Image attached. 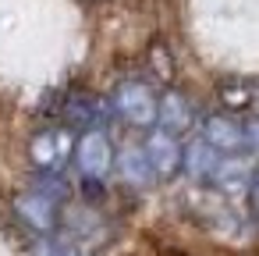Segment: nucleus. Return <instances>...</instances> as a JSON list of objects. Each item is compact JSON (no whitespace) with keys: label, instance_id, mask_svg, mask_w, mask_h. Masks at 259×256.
<instances>
[{"label":"nucleus","instance_id":"f257e3e1","mask_svg":"<svg viewBox=\"0 0 259 256\" xmlns=\"http://www.w3.org/2000/svg\"><path fill=\"white\" fill-rule=\"evenodd\" d=\"M75 160H78V171H82L85 178H93V181L107 178V171L114 167V150H110V139H107L100 128L85 132V135L75 142Z\"/></svg>","mask_w":259,"mask_h":256},{"label":"nucleus","instance_id":"f03ea898","mask_svg":"<svg viewBox=\"0 0 259 256\" xmlns=\"http://www.w3.org/2000/svg\"><path fill=\"white\" fill-rule=\"evenodd\" d=\"M114 111L128 125H153L156 121V96L142 82H121L114 93Z\"/></svg>","mask_w":259,"mask_h":256},{"label":"nucleus","instance_id":"7ed1b4c3","mask_svg":"<svg viewBox=\"0 0 259 256\" xmlns=\"http://www.w3.org/2000/svg\"><path fill=\"white\" fill-rule=\"evenodd\" d=\"M15 210H18V217H22L32 231H39V235H50V231L57 228V199H50V196L39 192V189L22 192V196L15 199Z\"/></svg>","mask_w":259,"mask_h":256},{"label":"nucleus","instance_id":"20e7f679","mask_svg":"<svg viewBox=\"0 0 259 256\" xmlns=\"http://www.w3.org/2000/svg\"><path fill=\"white\" fill-rule=\"evenodd\" d=\"M146 157H149V167H153V174L156 178H174L178 171H181V142H178V135H170V132H163V128H156L149 139H146Z\"/></svg>","mask_w":259,"mask_h":256},{"label":"nucleus","instance_id":"39448f33","mask_svg":"<svg viewBox=\"0 0 259 256\" xmlns=\"http://www.w3.org/2000/svg\"><path fill=\"white\" fill-rule=\"evenodd\" d=\"M68 153H71V139H68V132H57V128L54 132H39L29 142V157L43 171H57L68 160Z\"/></svg>","mask_w":259,"mask_h":256},{"label":"nucleus","instance_id":"423d86ee","mask_svg":"<svg viewBox=\"0 0 259 256\" xmlns=\"http://www.w3.org/2000/svg\"><path fill=\"white\" fill-rule=\"evenodd\" d=\"M202 139L217 150V153H238L245 146V135H241V121L227 118V114H213L206 118L202 125Z\"/></svg>","mask_w":259,"mask_h":256},{"label":"nucleus","instance_id":"0eeeda50","mask_svg":"<svg viewBox=\"0 0 259 256\" xmlns=\"http://www.w3.org/2000/svg\"><path fill=\"white\" fill-rule=\"evenodd\" d=\"M220 157H224V153H217L202 135L192 139L188 146H181V167H185V174L195 178V181H209L213 171H217V164H220Z\"/></svg>","mask_w":259,"mask_h":256},{"label":"nucleus","instance_id":"6e6552de","mask_svg":"<svg viewBox=\"0 0 259 256\" xmlns=\"http://www.w3.org/2000/svg\"><path fill=\"white\" fill-rule=\"evenodd\" d=\"M252 160L248 157H238V153H227V157H220V164H217V171H213V185L217 189H224V192H241V189H248V181H252Z\"/></svg>","mask_w":259,"mask_h":256},{"label":"nucleus","instance_id":"1a4fd4ad","mask_svg":"<svg viewBox=\"0 0 259 256\" xmlns=\"http://www.w3.org/2000/svg\"><path fill=\"white\" fill-rule=\"evenodd\" d=\"M117 171H121V178L128 181V185H149L156 174H153V167H149V157H146V150L139 146V142H128L121 153H117Z\"/></svg>","mask_w":259,"mask_h":256},{"label":"nucleus","instance_id":"9d476101","mask_svg":"<svg viewBox=\"0 0 259 256\" xmlns=\"http://www.w3.org/2000/svg\"><path fill=\"white\" fill-rule=\"evenodd\" d=\"M156 121H160V128L170 132V135L185 132V128L192 125V107H188V100H185L181 93H167L163 100H156Z\"/></svg>","mask_w":259,"mask_h":256},{"label":"nucleus","instance_id":"9b49d317","mask_svg":"<svg viewBox=\"0 0 259 256\" xmlns=\"http://www.w3.org/2000/svg\"><path fill=\"white\" fill-rule=\"evenodd\" d=\"M68 118L78 121V125H96V121H103V107H100L96 96H78V100L68 107Z\"/></svg>","mask_w":259,"mask_h":256},{"label":"nucleus","instance_id":"f8f14e48","mask_svg":"<svg viewBox=\"0 0 259 256\" xmlns=\"http://www.w3.org/2000/svg\"><path fill=\"white\" fill-rule=\"evenodd\" d=\"M32 256H78L71 245H64V242H57V238H50V235H43L36 245H32Z\"/></svg>","mask_w":259,"mask_h":256},{"label":"nucleus","instance_id":"ddd939ff","mask_svg":"<svg viewBox=\"0 0 259 256\" xmlns=\"http://www.w3.org/2000/svg\"><path fill=\"white\" fill-rule=\"evenodd\" d=\"M241 135H245V146L259 153V118H252V121H245V125H241Z\"/></svg>","mask_w":259,"mask_h":256},{"label":"nucleus","instance_id":"4468645a","mask_svg":"<svg viewBox=\"0 0 259 256\" xmlns=\"http://www.w3.org/2000/svg\"><path fill=\"white\" fill-rule=\"evenodd\" d=\"M248 196H252V210L259 213V167L252 171V181H248Z\"/></svg>","mask_w":259,"mask_h":256}]
</instances>
